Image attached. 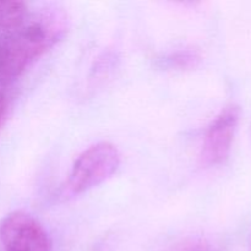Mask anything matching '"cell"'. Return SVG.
I'll return each mask as SVG.
<instances>
[{"mask_svg": "<svg viewBox=\"0 0 251 251\" xmlns=\"http://www.w3.org/2000/svg\"><path fill=\"white\" fill-rule=\"evenodd\" d=\"M68 28V15L56 6H47L27 17L0 44V83H11L19 78L63 38Z\"/></svg>", "mask_w": 251, "mask_h": 251, "instance_id": "obj_1", "label": "cell"}, {"mask_svg": "<svg viewBox=\"0 0 251 251\" xmlns=\"http://www.w3.org/2000/svg\"><path fill=\"white\" fill-rule=\"evenodd\" d=\"M120 164L117 147L107 141L86 149L74 163L65 186V194L78 195L109 179Z\"/></svg>", "mask_w": 251, "mask_h": 251, "instance_id": "obj_2", "label": "cell"}, {"mask_svg": "<svg viewBox=\"0 0 251 251\" xmlns=\"http://www.w3.org/2000/svg\"><path fill=\"white\" fill-rule=\"evenodd\" d=\"M0 240L5 251H50L48 233L24 211L9 213L0 223Z\"/></svg>", "mask_w": 251, "mask_h": 251, "instance_id": "obj_3", "label": "cell"}, {"mask_svg": "<svg viewBox=\"0 0 251 251\" xmlns=\"http://www.w3.org/2000/svg\"><path fill=\"white\" fill-rule=\"evenodd\" d=\"M240 108L228 104L210 123L203 136L200 158L205 166H217L228 158L239 124Z\"/></svg>", "mask_w": 251, "mask_h": 251, "instance_id": "obj_4", "label": "cell"}, {"mask_svg": "<svg viewBox=\"0 0 251 251\" xmlns=\"http://www.w3.org/2000/svg\"><path fill=\"white\" fill-rule=\"evenodd\" d=\"M28 17L27 5L20 0H0V28L15 31Z\"/></svg>", "mask_w": 251, "mask_h": 251, "instance_id": "obj_5", "label": "cell"}, {"mask_svg": "<svg viewBox=\"0 0 251 251\" xmlns=\"http://www.w3.org/2000/svg\"><path fill=\"white\" fill-rule=\"evenodd\" d=\"M169 251H225L221 245L205 237H186L176 242Z\"/></svg>", "mask_w": 251, "mask_h": 251, "instance_id": "obj_6", "label": "cell"}, {"mask_svg": "<svg viewBox=\"0 0 251 251\" xmlns=\"http://www.w3.org/2000/svg\"><path fill=\"white\" fill-rule=\"evenodd\" d=\"M201 61L200 51L193 48L180 49L178 51H174L171 55L166 58V65L169 68L176 69H191L199 65Z\"/></svg>", "mask_w": 251, "mask_h": 251, "instance_id": "obj_7", "label": "cell"}, {"mask_svg": "<svg viewBox=\"0 0 251 251\" xmlns=\"http://www.w3.org/2000/svg\"><path fill=\"white\" fill-rule=\"evenodd\" d=\"M5 110H6V100H5V96L0 92V124L4 118Z\"/></svg>", "mask_w": 251, "mask_h": 251, "instance_id": "obj_8", "label": "cell"}]
</instances>
